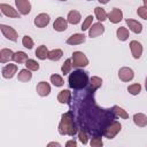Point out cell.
Listing matches in <instances>:
<instances>
[{"label":"cell","mask_w":147,"mask_h":147,"mask_svg":"<svg viewBox=\"0 0 147 147\" xmlns=\"http://www.w3.org/2000/svg\"><path fill=\"white\" fill-rule=\"evenodd\" d=\"M57 129H59V133L62 136L74 137L77 133V127H76L75 121H74V114L71 111H67V113L62 114Z\"/></svg>","instance_id":"obj_1"},{"label":"cell","mask_w":147,"mask_h":147,"mask_svg":"<svg viewBox=\"0 0 147 147\" xmlns=\"http://www.w3.org/2000/svg\"><path fill=\"white\" fill-rule=\"evenodd\" d=\"M69 87L74 90H82L86 87L90 83V78L87 76V72L83 70H75L69 75Z\"/></svg>","instance_id":"obj_2"},{"label":"cell","mask_w":147,"mask_h":147,"mask_svg":"<svg viewBox=\"0 0 147 147\" xmlns=\"http://www.w3.org/2000/svg\"><path fill=\"white\" fill-rule=\"evenodd\" d=\"M122 130V125L119 122L117 121H111L110 123H108V125L103 129V137L108 138V139H113L117 136V133H119V131Z\"/></svg>","instance_id":"obj_3"},{"label":"cell","mask_w":147,"mask_h":147,"mask_svg":"<svg viewBox=\"0 0 147 147\" xmlns=\"http://www.w3.org/2000/svg\"><path fill=\"white\" fill-rule=\"evenodd\" d=\"M71 61H72V65L75 68H84L88 64V59L80 51H76V52L72 53Z\"/></svg>","instance_id":"obj_4"},{"label":"cell","mask_w":147,"mask_h":147,"mask_svg":"<svg viewBox=\"0 0 147 147\" xmlns=\"http://www.w3.org/2000/svg\"><path fill=\"white\" fill-rule=\"evenodd\" d=\"M0 30H1V33L3 34V37H6L8 40L14 41V42L17 41L18 34H17V31L14 28H11L9 25H6V24H0Z\"/></svg>","instance_id":"obj_5"},{"label":"cell","mask_w":147,"mask_h":147,"mask_svg":"<svg viewBox=\"0 0 147 147\" xmlns=\"http://www.w3.org/2000/svg\"><path fill=\"white\" fill-rule=\"evenodd\" d=\"M0 9H1V13L5 16L9 17V18H20V16H21V14L18 13V10L14 9L11 6H9L7 3H1L0 5Z\"/></svg>","instance_id":"obj_6"},{"label":"cell","mask_w":147,"mask_h":147,"mask_svg":"<svg viewBox=\"0 0 147 147\" xmlns=\"http://www.w3.org/2000/svg\"><path fill=\"white\" fill-rule=\"evenodd\" d=\"M134 77V72L131 68L129 67H123L118 70V78L122 80V82H131Z\"/></svg>","instance_id":"obj_7"},{"label":"cell","mask_w":147,"mask_h":147,"mask_svg":"<svg viewBox=\"0 0 147 147\" xmlns=\"http://www.w3.org/2000/svg\"><path fill=\"white\" fill-rule=\"evenodd\" d=\"M15 5L21 15H28L31 11V3L29 0H15Z\"/></svg>","instance_id":"obj_8"},{"label":"cell","mask_w":147,"mask_h":147,"mask_svg":"<svg viewBox=\"0 0 147 147\" xmlns=\"http://www.w3.org/2000/svg\"><path fill=\"white\" fill-rule=\"evenodd\" d=\"M130 49H131V54L133 56V59L138 60L141 57L142 55V45L137 41V40H132L130 41Z\"/></svg>","instance_id":"obj_9"},{"label":"cell","mask_w":147,"mask_h":147,"mask_svg":"<svg viewBox=\"0 0 147 147\" xmlns=\"http://www.w3.org/2000/svg\"><path fill=\"white\" fill-rule=\"evenodd\" d=\"M103 32H105V26L102 25L101 22H98V23L92 24L91 28L88 29V36L91 38H96L99 36H101Z\"/></svg>","instance_id":"obj_10"},{"label":"cell","mask_w":147,"mask_h":147,"mask_svg":"<svg viewBox=\"0 0 147 147\" xmlns=\"http://www.w3.org/2000/svg\"><path fill=\"white\" fill-rule=\"evenodd\" d=\"M49 21H51L49 15L46 14V13H41V14H39V15H37V16L34 17L33 23H34V25H36L37 28H45V26L48 25Z\"/></svg>","instance_id":"obj_11"},{"label":"cell","mask_w":147,"mask_h":147,"mask_svg":"<svg viewBox=\"0 0 147 147\" xmlns=\"http://www.w3.org/2000/svg\"><path fill=\"white\" fill-rule=\"evenodd\" d=\"M108 20L113 24H117L123 20V11L119 8H113L111 11L108 14Z\"/></svg>","instance_id":"obj_12"},{"label":"cell","mask_w":147,"mask_h":147,"mask_svg":"<svg viewBox=\"0 0 147 147\" xmlns=\"http://www.w3.org/2000/svg\"><path fill=\"white\" fill-rule=\"evenodd\" d=\"M53 29H54L55 31H57V32H63V31H65V30L68 29V21H67L64 17H62V16L57 17V18L54 21V23H53Z\"/></svg>","instance_id":"obj_13"},{"label":"cell","mask_w":147,"mask_h":147,"mask_svg":"<svg viewBox=\"0 0 147 147\" xmlns=\"http://www.w3.org/2000/svg\"><path fill=\"white\" fill-rule=\"evenodd\" d=\"M16 71H17V65L9 63V64H7V65H5L2 68V71L1 72H2V77L3 78L10 79V78L14 77V75L16 74Z\"/></svg>","instance_id":"obj_14"},{"label":"cell","mask_w":147,"mask_h":147,"mask_svg":"<svg viewBox=\"0 0 147 147\" xmlns=\"http://www.w3.org/2000/svg\"><path fill=\"white\" fill-rule=\"evenodd\" d=\"M85 40H86V37L84 33H75L67 39V44L72 45V46L74 45H80V44L85 42Z\"/></svg>","instance_id":"obj_15"},{"label":"cell","mask_w":147,"mask_h":147,"mask_svg":"<svg viewBox=\"0 0 147 147\" xmlns=\"http://www.w3.org/2000/svg\"><path fill=\"white\" fill-rule=\"evenodd\" d=\"M36 91L40 96H47L51 93V85L46 82H39L37 84Z\"/></svg>","instance_id":"obj_16"},{"label":"cell","mask_w":147,"mask_h":147,"mask_svg":"<svg viewBox=\"0 0 147 147\" xmlns=\"http://www.w3.org/2000/svg\"><path fill=\"white\" fill-rule=\"evenodd\" d=\"M126 24H127L129 29L132 32H134L137 34L141 33V31H142V24L140 22H138L136 20H132V18H126Z\"/></svg>","instance_id":"obj_17"},{"label":"cell","mask_w":147,"mask_h":147,"mask_svg":"<svg viewBox=\"0 0 147 147\" xmlns=\"http://www.w3.org/2000/svg\"><path fill=\"white\" fill-rule=\"evenodd\" d=\"M133 123L138 127H145L147 125V116L142 113H137L133 115Z\"/></svg>","instance_id":"obj_18"},{"label":"cell","mask_w":147,"mask_h":147,"mask_svg":"<svg viewBox=\"0 0 147 147\" xmlns=\"http://www.w3.org/2000/svg\"><path fill=\"white\" fill-rule=\"evenodd\" d=\"M14 57V52L10 48H2L0 51V62L1 63H7Z\"/></svg>","instance_id":"obj_19"},{"label":"cell","mask_w":147,"mask_h":147,"mask_svg":"<svg viewBox=\"0 0 147 147\" xmlns=\"http://www.w3.org/2000/svg\"><path fill=\"white\" fill-rule=\"evenodd\" d=\"M90 87H88V92H94L96 91L99 87H101L102 85V79L98 76H92L90 78V83H88Z\"/></svg>","instance_id":"obj_20"},{"label":"cell","mask_w":147,"mask_h":147,"mask_svg":"<svg viewBox=\"0 0 147 147\" xmlns=\"http://www.w3.org/2000/svg\"><path fill=\"white\" fill-rule=\"evenodd\" d=\"M80 18H82V16H80L79 11H77V10H70V11L68 13V16H67L68 23H70V24H72V25L78 24V23L80 22Z\"/></svg>","instance_id":"obj_21"},{"label":"cell","mask_w":147,"mask_h":147,"mask_svg":"<svg viewBox=\"0 0 147 147\" xmlns=\"http://www.w3.org/2000/svg\"><path fill=\"white\" fill-rule=\"evenodd\" d=\"M70 100H71V92L69 90H62L60 91V93L57 94V101L60 103H70Z\"/></svg>","instance_id":"obj_22"},{"label":"cell","mask_w":147,"mask_h":147,"mask_svg":"<svg viewBox=\"0 0 147 147\" xmlns=\"http://www.w3.org/2000/svg\"><path fill=\"white\" fill-rule=\"evenodd\" d=\"M31 78H32V74H31V70H29V69H22L17 74V79L22 83H26V82L31 80Z\"/></svg>","instance_id":"obj_23"},{"label":"cell","mask_w":147,"mask_h":147,"mask_svg":"<svg viewBox=\"0 0 147 147\" xmlns=\"http://www.w3.org/2000/svg\"><path fill=\"white\" fill-rule=\"evenodd\" d=\"M48 53H49V51H48V48L45 45H40L36 49V56L39 60H46V59H48Z\"/></svg>","instance_id":"obj_24"},{"label":"cell","mask_w":147,"mask_h":147,"mask_svg":"<svg viewBox=\"0 0 147 147\" xmlns=\"http://www.w3.org/2000/svg\"><path fill=\"white\" fill-rule=\"evenodd\" d=\"M116 37H117V39L121 40V41L127 40V38L130 37L129 30H127L125 26H119V28L116 30Z\"/></svg>","instance_id":"obj_25"},{"label":"cell","mask_w":147,"mask_h":147,"mask_svg":"<svg viewBox=\"0 0 147 147\" xmlns=\"http://www.w3.org/2000/svg\"><path fill=\"white\" fill-rule=\"evenodd\" d=\"M94 14H95V17L99 22H103L108 18V14L106 13V10L101 7H95L94 8Z\"/></svg>","instance_id":"obj_26"},{"label":"cell","mask_w":147,"mask_h":147,"mask_svg":"<svg viewBox=\"0 0 147 147\" xmlns=\"http://www.w3.org/2000/svg\"><path fill=\"white\" fill-rule=\"evenodd\" d=\"M62 56H63V52H62V49H59V48L52 49V51H49V53H48V59H49L51 61H54V62L59 61Z\"/></svg>","instance_id":"obj_27"},{"label":"cell","mask_w":147,"mask_h":147,"mask_svg":"<svg viewBox=\"0 0 147 147\" xmlns=\"http://www.w3.org/2000/svg\"><path fill=\"white\" fill-rule=\"evenodd\" d=\"M13 60L16 62V63H25L26 60H28V54L25 52H22V51H17L14 53V57Z\"/></svg>","instance_id":"obj_28"},{"label":"cell","mask_w":147,"mask_h":147,"mask_svg":"<svg viewBox=\"0 0 147 147\" xmlns=\"http://www.w3.org/2000/svg\"><path fill=\"white\" fill-rule=\"evenodd\" d=\"M113 113L116 115V116H118V117H121V118H123V119H127L129 118V114L126 113V110H124L122 107H119V106H114L113 107Z\"/></svg>","instance_id":"obj_29"},{"label":"cell","mask_w":147,"mask_h":147,"mask_svg":"<svg viewBox=\"0 0 147 147\" xmlns=\"http://www.w3.org/2000/svg\"><path fill=\"white\" fill-rule=\"evenodd\" d=\"M49 79H51V83H52L54 86H56V87H61V86H63V84H64L63 78H62L60 75H56V74L51 75Z\"/></svg>","instance_id":"obj_30"},{"label":"cell","mask_w":147,"mask_h":147,"mask_svg":"<svg viewBox=\"0 0 147 147\" xmlns=\"http://www.w3.org/2000/svg\"><path fill=\"white\" fill-rule=\"evenodd\" d=\"M25 67H26V69H29L31 71H38L39 70V63L36 60H32V59H28L26 60Z\"/></svg>","instance_id":"obj_31"},{"label":"cell","mask_w":147,"mask_h":147,"mask_svg":"<svg viewBox=\"0 0 147 147\" xmlns=\"http://www.w3.org/2000/svg\"><path fill=\"white\" fill-rule=\"evenodd\" d=\"M72 61H71V59H67L65 61H64V63L62 64V67H61V71H62V74L63 75H67V74H69L70 71H71V69H72Z\"/></svg>","instance_id":"obj_32"},{"label":"cell","mask_w":147,"mask_h":147,"mask_svg":"<svg viewBox=\"0 0 147 147\" xmlns=\"http://www.w3.org/2000/svg\"><path fill=\"white\" fill-rule=\"evenodd\" d=\"M127 92L132 95H138L140 92H141V85L139 83H136V84H132V85H129L127 87Z\"/></svg>","instance_id":"obj_33"},{"label":"cell","mask_w":147,"mask_h":147,"mask_svg":"<svg viewBox=\"0 0 147 147\" xmlns=\"http://www.w3.org/2000/svg\"><path fill=\"white\" fill-rule=\"evenodd\" d=\"M92 22H93V16L92 15H88L85 20H84V22H83V24H82V31H86V30H88L90 28H91V25H92Z\"/></svg>","instance_id":"obj_34"},{"label":"cell","mask_w":147,"mask_h":147,"mask_svg":"<svg viewBox=\"0 0 147 147\" xmlns=\"http://www.w3.org/2000/svg\"><path fill=\"white\" fill-rule=\"evenodd\" d=\"M22 45H23L25 48L31 49V48L33 47V40L31 39V37H29V36H24V37L22 38Z\"/></svg>","instance_id":"obj_35"},{"label":"cell","mask_w":147,"mask_h":147,"mask_svg":"<svg viewBox=\"0 0 147 147\" xmlns=\"http://www.w3.org/2000/svg\"><path fill=\"white\" fill-rule=\"evenodd\" d=\"M90 145H91L92 147H102V146H103V141H102L101 137L95 136V137H93V138L91 139Z\"/></svg>","instance_id":"obj_36"},{"label":"cell","mask_w":147,"mask_h":147,"mask_svg":"<svg viewBox=\"0 0 147 147\" xmlns=\"http://www.w3.org/2000/svg\"><path fill=\"white\" fill-rule=\"evenodd\" d=\"M78 139H79V141H80L83 145H86V144H87V140H88V134H87V132L82 129V130L78 132Z\"/></svg>","instance_id":"obj_37"},{"label":"cell","mask_w":147,"mask_h":147,"mask_svg":"<svg viewBox=\"0 0 147 147\" xmlns=\"http://www.w3.org/2000/svg\"><path fill=\"white\" fill-rule=\"evenodd\" d=\"M137 14L139 17L144 18V20H147V7L146 6H141L137 9Z\"/></svg>","instance_id":"obj_38"},{"label":"cell","mask_w":147,"mask_h":147,"mask_svg":"<svg viewBox=\"0 0 147 147\" xmlns=\"http://www.w3.org/2000/svg\"><path fill=\"white\" fill-rule=\"evenodd\" d=\"M65 146L67 147H76L77 146V141L75 139H71V140H68L65 142Z\"/></svg>","instance_id":"obj_39"},{"label":"cell","mask_w":147,"mask_h":147,"mask_svg":"<svg viewBox=\"0 0 147 147\" xmlns=\"http://www.w3.org/2000/svg\"><path fill=\"white\" fill-rule=\"evenodd\" d=\"M48 147H52V146H56V147H61V144L60 142H55V141H52V142H49L48 145H47Z\"/></svg>","instance_id":"obj_40"},{"label":"cell","mask_w":147,"mask_h":147,"mask_svg":"<svg viewBox=\"0 0 147 147\" xmlns=\"http://www.w3.org/2000/svg\"><path fill=\"white\" fill-rule=\"evenodd\" d=\"M100 3H102V5H106V3H108V1L109 0H98Z\"/></svg>","instance_id":"obj_41"},{"label":"cell","mask_w":147,"mask_h":147,"mask_svg":"<svg viewBox=\"0 0 147 147\" xmlns=\"http://www.w3.org/2000/svg\"><path fill=\"white\" fill-rule=\"evenodd\" d=\"M145 88L147 91V76H146V79H145Z\"/></svg>","instance_id":"obj_42"},{"label":"cell","mask_w":147,"mask_h":147,"mask_svg":"<svg viewBox=\"0 0 147 147\" xmlns=\"http://www.w3.org/2000/svg\"><path fill=\"white\" fill-rule=\"evenodd\" d=\"M142 2H144V6L147 7V0H142Z\"/></svg>","instance_id":"obj_43"},{"label":"cell","mask_w":147,"mask_h":147,"mask_svg":"<svg viewBox=\"0 0 147 147\" xmlns=\"http://www.w3.org/2000/svg\"><path fill=\"white\" fill-rule=\"evenodd\" d=\"M57 1H65V0H57Z\"/></svg>","instance_id":"obj_44"},{"label":"cell","mask_w":147,"mask_h":147,"mask_svg":"<svg viewBox=\"0 0 147 147\" xmlns=\"http://www.w3.org/2000/svg\"><path fill=\"white\" fill-rule=\"evenodd\" d=\"M87 1H93V0H87Z\"/></svg>","instance_id":"obj_45"}]
</instances>
